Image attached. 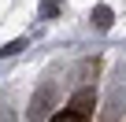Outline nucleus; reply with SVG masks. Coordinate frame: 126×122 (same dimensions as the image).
Listing matches in <instances>:
<instances>
[{
    "label": "nucleus",
    "mask_w": 126,
    "mask_h": 122,
    "mask_svg": "<svg viewBox=\"0 0 126 122\" xmlns=\"http://www.w3.org/2000/svg\"><path fill=\"white\" fill-rule=\"evenodd\" d=\"M41 15H45V19L59 15V0H41Z\"/></svg>",
    "instance_id": "39448f33"
},
{
    "label": "nucleus",
    "mask_w": 126,
    "mask_h": 122,
    "mask_svg": "<svg viewBox=\"0 0 126 122\" xmlns=\"http://www.w3.org/2000/svg\"><path fill=\"white\" fill-rule=\"evenodd\" d=\"M93 26H96V30H108V26H111V8H108V4H96V8H93Z\"/></svg>",
    "instance_id": "7ed1b4c3"
},
{
    "label": "nucleus",
    "mask_w": 126,
    "mask_h": 122,
    "mask_svg": "<svg viewBox=\"0 0 126 122\" xmlns=\"http://www.w3.org/2000/svg\"><path fill=\"white\" fill-rule=\"evenodd\" d=\"M48 104H52V85H41V93H37L33 104H30V118H33V122L45 118V115H48Z\"/></svg>",
    "instance_id": "f257e3e1"
},
{
    "label": "nucleus",
    "mask_w": 126,
    "mask_h": 122,
    "mask_svg": "<svg viewBox=\"0 0 126 122\" xmlns=\"http://www.w3.org/2000/svg\"><path fill=\"white\" fill-rule=\"evenodd\" d=\"M93 100H96V96H93V89H82V93H78V96H74V100H71L67 107H74L78 115H89V107H93Z\"/></svg>",
    "instance_id": "f03ea898"
},
{
    "label": "nucleus",
    "mask_w": 126,
    "mask_h": 122,
    "mask_svg": "<svg viewBox=\"0 0 126 122\" xmlns=\"http://www.w3.org/2000/svg\"><path fill=\"white\" fill-rule=\"evenodd\" d=\"M26 48V41H11V44H0V59L4 55H15V52H22Z\"/></svg>",
    "instance_id": "423d86ee"
},
{
    "label": "nucleus",
    "mask_w": 126,
    "mask_h": 122,
    "mask_svg": "<svg viewBox=\"0 0 126 122\" xmlns=\"http://www.w3.org/2000/svg\"><path fill=\"white\" fill-rule=\"evenodd\" d=\"M52 122H85V115H78L74 107H63V111H56Z\"/></svg>",
    "instance_id": "20e7f679"
}]
</instances>
